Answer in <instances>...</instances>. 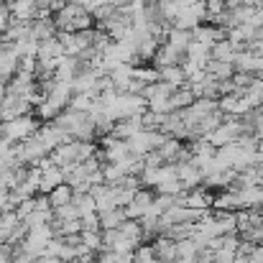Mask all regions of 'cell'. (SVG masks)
I'll list each match as a JSON object with an SVG mask.
<instances>
[{
  "mask_svg": "<svg viewBox=\"0 0 263 263\" xmlns=\"http://www.w3.org/2000/svg\"><path fill=\"white\" fill-rule=\"evenodd\" d=\"M59 184H64V169H62V166L51 164V166L41 169V186H39V192L49 194V192L57 189Z\"/></svg>",
  "mask_w": 263,
  "mask_h": 263,
  "instance_id": "2",
  "label": "cell"
},
{
  "mask_svg": "<svg viewBox=\"0 0 263 263\" xmlns=\"http://www.w3.org/2000/svg\"><path fill=\"white\" fill-rule=\"evenodd\" d=\"M33 210H36V194H33V197H28V199H23V202L15 207V212H18V217H21V220H26Z\"/></svg>",
  "mask_w": 263,
  "mask_h": 263,
  "instance_id": "10",
  "label": "cell"
},
{
  "mask_svg": "<svg viewBox=\"0 0 263 263\" xmlns=\"http://www.w3.org/2000/svg\"><path fill=\"white\" fill-rule=\"evenodd\" d=\"M125 220H128L125 207H112V210L100 212V228H102V230H115V228H120Z\"/></svg>",
  "mask_w": 263,
  "mask_h": 263,
  "instance_id": "5",
  "label": "cell"
},
{
  "mask_svg": "<svg viewBox=\"0 0 263 263\" xmlns=\"http://www.w3.org/2000/svg\"><path fill=\"white\" fill-rule=\"evenodd\" d=\"M238 46L230 41V39H222V41H217L215 46H212V51H210V59H217V62H228V64H235V57H238Z\"/></svg>",
  "mask_w": 263,
  "mask_h": 263,
  "instance_id": "3",
  "label": "cell"
},
{
  "mask_svg": "<svg viewBox=\"0 0 263 263\" xmlns=\"http://www.w3.org/2000/svg\"><path fill=\"white\" fill-rule=\"evenodd\" d=\"M207 74H212L215 80L225 82V80H230V77L235 74V67H233V64H228V62H217V59H210V62H207Z\"/></svg>",
  "mask_w": 263,
  "mask_h": 263,
  "instance_id": "7",
  "label": "cell"
},
{
  "mask_svg": "<svg viewBox=\"0 0 263 263\" xmlns=\"http://www.w3.org/2000/svg\"><path fill=\"white\" fill-rule=\"evenodd\" d=\"M3 210H10V189L0 186V212Z\"/></svg>",
  "mask_w": 263,
  "mask_h": 263,
  "instance_id": "11",
  "label": "cell"
},
{
  "mask_svg": "<svg viewBox=\"0 0 263 263\" xmlns=\"http://www.w3.org/2000/svg\"><path fill=\"white\" fill-rule=\"evenodd\" d=\"M49 199H51V207H54V210H57V207H64V204L74 202V189L64 181V184H59L57 189L49 192Z\"/></svg>",
  "mask_w": 263,
  "mask_h": 263,
  "instance_id": "6",
  "label": "cell"
},
{
  "mask_svg": "<svg viewBox=\"0 0 263 263\" xmlns=\"http://www.w3.org/2000/svg\"><path fill=\"white\" fill-rule=\"evenodd\" d=\"M0 128H3V138H8L10 143H23V141L33 138L41 125L31 115H21V118H13V120L0 123Z\"/></svg>",
  "mask_w": 263,
  "mask_h": 263,
  "instance_id": "1",
  "label": "cell"
},
{
  "mask_svg": "<svg viewBox=\"0 0 263 263\" xmlns=\"http://www.w3.org/2000/svg\"><path fill=\"white\" fill-rule=\"evenodd\" d=\"M120 235L133 246V248H138V246H143V238H146V233H143V225L138 222V220H125L120 228Z\"/></svg>",
  "mask_w": 263,
  "mask_h": 263,
  "instance_id": "4",
  "label": "cell"
},
{
  "mask_svg": "<svg viewBox=\"0 0 263 263\" xmlns=\"http://www.w3.org/2000/svg\"><path fill=\"white\" fill-rule=\"evenodd\" d=\"M54 217H57V220H62V222H67V220H80L82 215H80L77 204H74V202H69V204H64V207H57V210H54Z\"/></svg>",
  "mask_w": 263,
  "mask_h": 263,
  "instance_id": "9",
  "label": "cell"
},
{
  "mask_svg": "<svg viewBox=\"0 0 263 263\" xmlns=\"http://www.w3.org/2000/svg\"><path fill=\"white\" fill-rule=\"evenodd\" d=\"M74 204H77V210H80L82 217L89 215V212H97V202H95L92 194H74Z\"/></svg>",
  "mask_w": 263,
  "mask_h": 263,
  "instance_id": "8",
  "label": "cell"
}]
</instances>
